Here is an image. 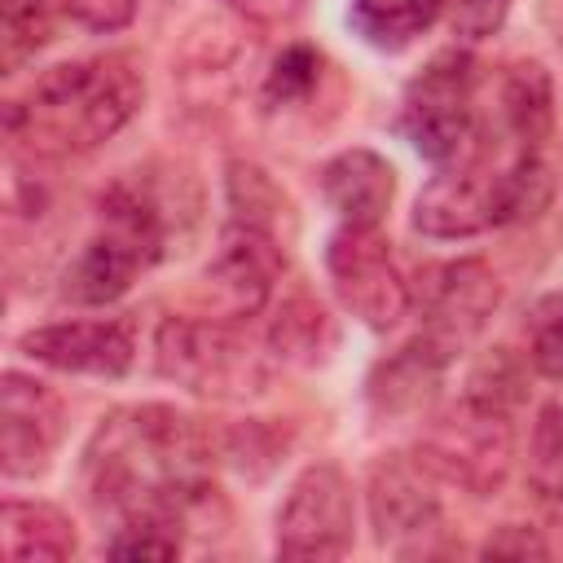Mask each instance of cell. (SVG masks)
I'll return each mask as SVG.
<instances>
[{
    "label": "cell",
    "instance_id": "27",
    "mask_svg": "<svg viewBox=\"0 0 563 563\" xmlns=\"http://www.w3.org/2000/svg\"><path fill=\"white\" fill-rule=\"evenodd\" d=\"M510 13V0H453V31L462 40H488Z\"/></svg>",
    "mask_w": 563,
    "mask_h": 563
},
{
    "label": "cell",
    "instance_id": "11",
    "mask_svg": "<svg viewBox=\"0 0 563 563\" xmlns=\"http://www.w3.org/2000/svg\"><path fill=\"white\" fill-rule=\"evenodd\" d=\"M62 440V400L26 374H4L0 387V466L4 475H35Z\"/></svg>",
    "mask_w": 563,
    "mask_h": 563
},
{
    "label": "cell",
    "instance_id": "14",
    "mask_svg": "<svg viewBox=\"0 0 563 563\" xmlns=\"http://www.w3.org/2000/svg\"><path fill=\"white\" fill-rule=\"evenodd\" d=\"M497 277L484 260H457L444 268L427 273L422 286V312H427V334L457 352L466 339L484 330V321L497 308Z\"/></svg>",
    "mask_w": 563,
    "mask_h": 563
},
{
    "label": "cell",
    "instance_id": "24",
    "mask_svg": "<svg viewBox=\"0 0 563 563\" xmlns=\"http://www.w3.org/2000/svg\"><path fill=\"white\" fill-rule=\"evenodd\" d=\"M528 352L545 378L563 383V290L537 299V308L528 317Z\"/></svg>",
    "mask_w": 563,
    "mask_h": 563
},
{
    "label": "cell",
    "instance_id": "28",
    "mask_svg": "<svg viewBox=\"0 0 563 563\" xmlns=\"http://www.w3.org/2000/svg\"><path fill=\"white\" fill-rule=\"evenodd\" d=\"M62 4L88 31H119L136 13V0H62Z\"/></svg>",
    "mask_w": 563,
    "mask_h": 563
},
{
    "label": "cell",
    "instance_id": "22",
    "mask_svg": "<svg viewBox=\"0 0 563 563\" xmlns=\"http://www.w3.org/2000/svg\"><path fill=\"white\" fill-rule=\"evenodd\" d=\"M229 202L238 211V224H251V229H264V233H273L277 216H286V198L251 163H233L229 167Z\"/></svg>",
    "mask_w": 563,
    "mask_h": 563
},
{
    "label": "cell",
    "instance_id": "9",
    "mask_svg": "<svg viewBox=\"0 0 563 563\" xmlns=\"http://www.w3.org/2000/svg\"><path fill=\"white\" fill-rule=\"evenodd\" d=\"M325 264H330L334 290H339V299H343V308L352 317H361L374 330H387V325H396L405 317L409 286H405V277H400L387 242L374 229L343 224L330 238Z\"/></svg>",
    "mask_w": 563,
    "mask_h": 563
},
{
    "label": "cell",
    "instance_id": "25",
    "mask_svg": "<svg viewBox=\"0 0 563 563\" xmlns=\"http://www.w3.org/2000/svg\"><path fill=\"white\" fill-rule=\"evenodd\" d=\"M317 75H321V57H317L308 44H290V48L273 62V70H268L264 101H268V106H290V101H299V97L312 92Z\"/></svg>",
    "mask_w": 563,
    "mask_h": 563
},
{
    "label": "cell",
    "instance_id": "15",
    "mask_svg": "<svg viewBox=\"0 0 563 563\" xmlns=\"http://www.w3.org/2000/svg\"><path fill=\"white\" fill-rule=\"evenodd\" d=\"M449 356L453 352L444 343H435L427 330L418 339H409L396 356L378 361V369L369 374V400H374V409L378 413H418L435 396Z\"/></svg>",
    "mask_w": 563,
    "mask_h": 563
},
{
    "label": "cell",
    "instance_id": "1",
    "mask_svg": "<svg viewBox=\"0 0 563 563\" xmlns=\"http://www.w3.org/2000/svg\"><path fill=\"white\" fill-rule=\"evenodd\" d=\"M88 493L97 506L132 515L189 519L211 501V435L198 418L172 405L114 409L84 453Z\"/></svg>",
    "mask_w": 563,
    "mask_h": 563
},
{
    "label": "cell",
    "instance_id": "12",
    "mask_svg": "<svg viewBox=\"0 0 563 563\" xmlns=\"http://www.w3.org/2000/svg\"><path fill=\"white\" fill-rule=\"evenodd\" d=\"M22 352L66 369V374H123L136 352V321L132 317H101V321H62L22 334Z\"/></svg>",
    "mask_w": 563,
    "mask_h": 563
},
{
    "label": "cell",
    "instance_id": "29",
    "mask_svg": "<svg viewBox=\"0 0 563 563\" xmlns=\"http://www.w3.org/2000/svg\"><path fill=\"white\" fill-rule=\"evenodd\" d=\"M484 554H515V559H528V554H550V545L532 532V528H523V523H506V528H497L488 541H484Z\"/></svg>",
    "mask_w": 563,
    "mask_h": 563
},
{
    "label": "cell",
    "instance_id": "26",
    "mask_svg": "<svg viewBox=\"0 0 563 563\" xmlns=\"http://www.w3.org/2000/svg\"><path fill=\"white\" fill-rule=\"evenodd\" d=\"M48 40L44 0H4V62L18 66Z\"/></svg>",
    "mask_w": 563,
    "mask_h": 563
},
{
    "label": "cell",
    "instance_id": "3",
    "mask_svg": "<svg viewBox=\"0 0 563 563\" xmlns=\"http://www.w3.org/2000/svg\"><path fill=\"white\" fill-rule=\"evenodd\" d=\"M545 202H550V176L532 150H523L506 167L488 163V154L479 150L418 194L413 224L427 238H471L493 224L537 216Z\"/></svg>",
    "mask_w": 563,
    "mask_h": 563
},
{
    "label": "cell",
    "instance_id": "6",
    "mask_svg": "<svg viewBox=\"0 0 563 563\" xmlns=\"http://www.w3.org/2000/svg\"><path fill=\"white\" fill-rule=\"evenodd\" d=\"M422 462L471 488V493H493L501 479H506V466H510V422H506V409L497 405H484L475 396H466L462 405H453L444 418L431 422L427 440H422Z\"/></svg>",
    "mask_w": 563,
    "mask_h": 563
},
{
    "label": "cell",
    "instance_id": "8",
    "mask_svg": "<svg viewBox=\"0 0 563 563\" xmlns=\"http://www.w3.org/2000/svg\"><path fill=\"white\" fill-rule=\"evenodd\" d=\"M352 545V488L334 462L308 466L277 510L282 559H343Z\"/></svg>",
    "mask_w": 563,
    "mask_h": 563
},
{
    "label": "cell",
    "instance_id": "13",
    "mask_svg": "<svg viewBox=\"0 0 563 563\" xmlns=\"http://www.w3.org/2000/svg\"><path fill=\"white\" fill-rule=\"evenodd\" d=\"M431 466L422 457L391 453L387 462L374 466L369 475V519L378 528L383 545L405 550V541H418L435 532L440 523V497L431 484Z\"/></svg>",
    "mask_w": 563,
    "mask_h": 563
},
{
    "label": "cell",
    "instance_id": "19",
    "mask_svg": "<svg viewBox=\"0 0 563 563\" xmlns=\"http://www.w3.org/2000/svg\"><path fill=\"white\" fill-rule=\"evenodd\" d=\"M435 13H440V0H356L352 4L361 35L374 40L378 48L409 44L418 31L435 22Z\"/></svg>",
    "mask_w": 563,
    "mask_h": 563
},
{
    "label": "cell",
    "instance_id": "2",
    "mask_svg": "<svg viewBox=\"0 0 563 563\" xmlns=\"http://www.w3.org/2000/svg\"><path fill=\"white\" fill-rule=\"evenodd\" d=\"M145 79L128 53L66 62L44 70L22 101L9 106V136L31 154L70 158L110 141L141 106Z\"/></svg>",
    "mask_w": 563,
    "mask_h": 563
},
{
    "label": "cell",
    "instance_id": "16",
    "mask_svg": "<svg viewBox=\"0 0 563 563\" xmlns=\"http://www.w3.org/2000/svg\"><path fill=\"white\" fill-rule=\"evenodd\" d=\"M321 189H325L330 207L343 216V224L374 229L387 216V202H391V189H396V172L374 150H343L339 158L325 163Z\"/></svg>",
    "mask_w": 563,
    "mask_h": 563
},
{
    "label": "cell",
    "instance_id": "4",
    "mask_svg": "<svg viewBox=\"0 0 563 563\" xmlns=\"http://www.w3.org/2000/svg\"><path fill=\"white\" fill-rule=\"evenodd\" d=\"M158 255H163V216H158V207L141 189L114 185L101 198L97 233L88 238V246L79 251V260L62 277V299L110 303Z\"/></svg>",
    "mask_w": 563,
    "mask_h": 563
},
{
    "label": "cell",
    "instance_id": "5",
    "mask_svg": "<svg viewBox=\"0 0 563 563\" xmlns=\"http://www.w3.org/2000/svg\"><path fill=\"white\" fill-rule=\"evenodd\" d=\"M158 369L180 387L216 400H246L264 391V356L216 317H167L158 325Z\"/></svg>",
    "mask_w": 563,
    "mask_h": 563
},
{
    "label": "cell",
    "instance_id": "17",
    "mask_svg": "<svg viewBox=\"0 0 563 563\" xmlns=\"http://www.w3.org/2000/svg\"><path fill=\"white\" fill-rule=\"evenodd\" d=\"M0 550L9 563H35V559H70L75 554V528L57 506L44 501H4L0 510Z\"/></svg>",
    "mask_w": 563,
    "mask_h": 563
},
{
    "label": "cell",
    "instance_id": "20",
    "mask_svg": "<svg viewBox=\"0 0 563 563\" xmlns=\"http://www.w3.org/2000/svg\"><path fill=\"white\" fill-rule=\"evenodd\" d=\"M528 484L545 501H563V400H550L532 422Z\"/></svg>",
    "mask_w": 563,
    "mask_h": 563
},
{
    "label": "cell",
    "instance_id": "23",
    "mask_svg": "<svg viewBox=\"0 0 563 563\" xmlns=\"http://www.w3.org/2000/svg\"><path fill=\"white\" fill-rule=\"evenodd\" d=\"M180 519L172 515H132L106 545L114 559H176L180 554Z\"/></svg>",
    "mask_w": 563,
    "mask_h": 563
},
{
    "label": "cell",
    "instance_id": "7",
    "mask_svg": "<svg viewBox=\"0 0 563 563\" xmlns=\"http://www.w3.org/2000/svg\"><path fill=\"white\" fill-rule=\"evenodd\" d=\"M471 57L462 53H440L405 92V136L413 141V150L431 163H453L475 132L471 119Z\"/></svg>",
    "mask_w": 563,
    "mask_h": 563
},
{
    "label": "cell",
    "instance_id": "21",
    "mask_svg": "<svg viewBox=\"0 0 563 563\" xmlns=\"http://www.w3.org/2000/svg\"><path fill=\"white\" fill-rule=\"evenodd\" d=\"M330 343V321L312 299H290L273 321V347L290 361H317Z\"/></svg>",
    "mask_w": 563,
    "mask_h": 563
},
{
    "label": "cell",
    "instance_id": "10",
    "mask_svg": "<svg viewBox=\"0 0 563 563\" xmlns=\"http://www.w3.org/2000/svg\"><path fill=\"white\" fill-rule=\"evenodd\" d=\"M277 273H282L277 238L264 233V229H251V224H233L220 242V255L202 273L207 317H216V321L255 317L268 303Z\"/></svg>",
    "mask_w": 563,
    "mask_h": 563
},
{
    "label": "cell",
    "instance_id": "18",
    "mask_svg": "<svg viewBox=\"0 0 563 563\" xmlns=\"http://www.w3.org/2000/svg\"><path fill=\"white\" fill-rule=\"evenodd\" d=\"M501 110H506V123L510 132L519 136L523 150L541 145L550 123H554V92H550V75L537 66V62H523L506 75V88H501Z\"/></svg>",
    "mask_w": 563,
    "mask_h": 563
},
{
    "label": "cell",
    "instance_id": "30",
    "mask_svg": "<svg viewBox=\"0 0 563 563\" xmlns=\"http://www.w3.org/2000/svg\"><path fill=\"white\" fill-rule=\"evenodd\" d=\"M224 4H233L242 18L264 22V26H282L303 9V0H224Z\"/></svg>",
    "mask_w": 563,
    "mask_h": 563
}]
</instances>
